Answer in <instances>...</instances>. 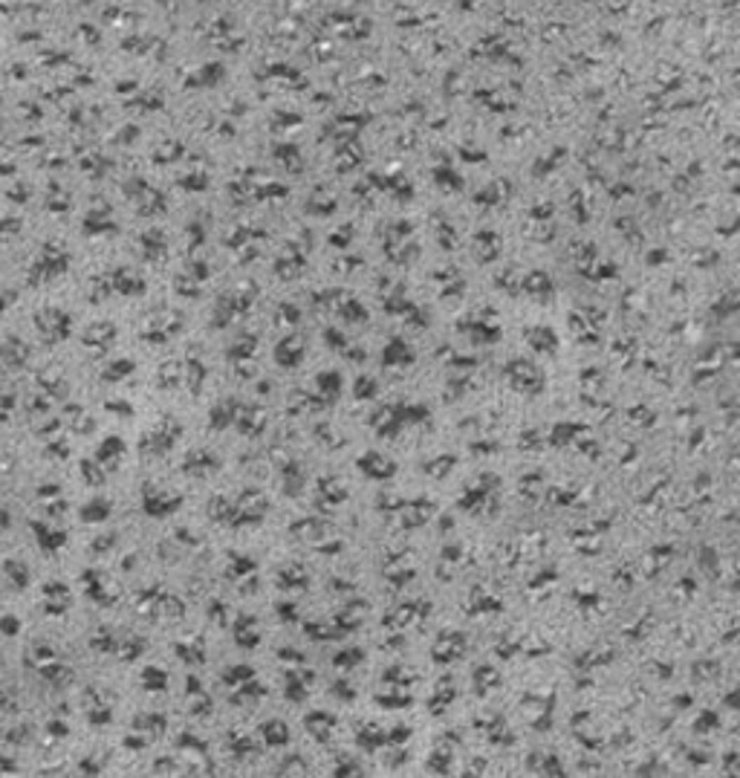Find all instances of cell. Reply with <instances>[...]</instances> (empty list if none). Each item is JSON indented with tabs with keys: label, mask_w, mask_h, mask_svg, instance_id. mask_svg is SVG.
Listing matches in <instances>:
<instances>
[{
	"label": "cell",
	"mask_w": 740,
	"mask_h": 778,
	"mask_svg": "<svg viewBox=\"0 0 740 778\" xmlns=\"http://www.w3.org/2000/svg\"><path fill=\"white\" fill-rule=\"evenodd\" d=\"M506 380H509V385H512L515 391H520V394H532V396H535V394L544 391V373H541L538 368H532V365H523V362L506 368Z\"/></svg>",
	"instance_id": "cell-1"
},
{
	"label": "cell",
	"mask_w": 740,
	"mask_h": 778,
	"mask_svg": "<svg viewBox=\"0 0 740 778\" xmlns=\"http://www.w3.org/2000/svg\"><path fill=\"white\" fill-rule=\"evenodd\" d=\"M359 469L365 471V475L376 478V481H388L396 475V463H391L388 457H382L379 452H368L359 457Z\"/></svg>",
	"instance_id": "cell-2"
},
{
	"label": "cell",
	"mask_w": 740,
	"mask_h": 778,
	"mask_svg": "<svg viewBox=\"0 0 740 778\" xmlns=\"http://www.w3.org/2000/svg\"><path fill=\"white\" fill-rule=\"evenodd\" d=\"M463 648H466L463 636L457 631H445L437 640V645H434V659H437V663H451V659H457L463 654Z\"/></svg>",
	"instance_id": "cell-3"
},
{
	"label": "cell",
	"mask_w": 740,
	"mask_h": 778,
	"mask_svg": "<svg viewBox=\"0 0 740 778\" xmlns=\"http://www.w3.org/2000/svg\"><path fill=\"white\" fill-rule=\"evenodd\" d=\"M234 640H237V645H243V648H255L257 643H260V633H257V619L255 617H249V614H241L237 617V622H234Z\"/></svg>",
	"instance_id": "cell-4"
},
{
	"label": "cell",
	"mask_w": 740,
	"mask_h": 778,
	"mask_svg": "<svg viewBox=\"0 0 740 778\" xmlns=\"http://www.w3.org/2000/svg\"><path fill=\"white\" fill-rule=\"evenodd\" d=\"M237 408H241V405H237V399H223L220 405H214V408H211V417H208L211 422H208V426H211L214 431L229 429L231 422L237 420Z\"/></svg>",
	"instance_id": "cell-5"
},
{
	"label": "cell",
	"mask_w": 740,
	"mask_h": 778,
	"mask_svg": "<svg viewBox=\"0 0 740 778\" xmlns=\"http://www.w3.org/2000/svg\"><path fill=\"white\" fill-rule=\"evenodd\" d=\"M234 422H237V426H241V431L249 434V437H252V434H260V431H264V426H267L264 411H260V408H252V405H249L243 414H237Z\"/></svg>",
	"instance_id": "cell-6"
},
{
	"label": "cell",
	"mask_w": 740,
	"mask_h": 778,
	"mask_svg": "<svg viewBox=\"0 0 740 778\" xmlns=\"http://www.w3.org/2000/svg\"><path fill=\"white\" fill-rule=\"evenodd\" d=\"M260 735H264V741L269 746H283V744H290V726L283 720H267L260 726Z\"/></svg>",
	"instance_id": "cell-7"
},
{
	"label": "cell",
	"mask_w": 740,
	"mask_h": 778,
	"mask_svg": "<svg viewBox=\"0 0 740 778\" xmlns=\"http://www.w3.org/2000/svg\"><path fill=\"white\" fill-rule=\"evenodd\" d=\"M217 466H220V460L214 457L208 449H197L194 455H191V463H188L185 469H188V471H194V475L200 478V475H208V471H214Z\"/></svg>",
	"instance_id": "cell-8"
},
{
	"label": "cell",
	"mask_w": 740,
	"mask_h": 778,
	"mask_svg": "<svg viewBox=\"0 0 740 778\" xmlns=\"http://www.w3.org/2000/svg\"><path fill=\"white\" fill-rule=\"evenodd\" d=\"M332 726H336L332 715H324V712H313V715H307V729H309V732H313L318 741H327V738H330Z\"/></svg>",
	"instance_id": "cell-9"
},
{
	"label": "cell",
	"mask_w": 740,
	"mask_h": 778,
	"mask_svg": "<svg viewBox=\"0 0 740 778\" xmlns=\"http://www.w3.org/2000/svg\"><path fill=\"white\" fill-rule=\"evenodd\" d=\"M255 677V669L252 666H231V669H226V674H223V680L229 683V686H241V683H249Z\"/></svg>",
	"instance_id": "cell-10"
},
{
	"label": "cell",
	"mask_w": 740,
	"mask_h": 778,
	"mask_svg": "<svg viewBox=\"0 0 740 778\" xmlns=\"http://www.w3.org/2000/svg\"><path fill=\"white\" fill-rule=\"evenodd\" d=\"M318 388H321V394L327 396V399H336V394H339V388H342V380L336 373H321L318 376Z\"/></svg>",
	"instance_id": "cell-11"
},
{
	"label": "cell",
	"mask_w": 740,
	"mask_h": 778,
	"mask_svg": "<svg viewBox=\"0 0 740 778\" xmlns=\"http://www.w3.org/2000/svg\"><path fill=\"white\" fill-rule=\"evenodd\" d=\"M281 584L283 587H304L307 584V573L301 568H283L281 570Z\"/></svg>",
	"instance_id": "cell-12"
},
{
	"label": "cell",
	"mask_w": 740,
	"mask_h": 778,
	"mask_svg": "<svg viewBox=\"0 0 740 778\" xmlns=\"http://www.w3.org/2000/svg\"><path fill=\"white\" fill-rule=\"evenodd\" d=\"M359 744L365 746V749H376L379 744H382V732L376 726H362L359 729Z\"/></svg>",
	"instance_id": "cell-13"
},
{
	"label": "cell",
	"mask_w": 740,
	"mask_h": 778,
	"mask_svg": "<svg viewBox=\"0 0 740 778\" xmlns=\"http://www.w3.org/2000/svg\"><path fill=\"white\" fill-rule=\"evenodd\" d=\"M353 394H356V399H373V394H376V382L370 380V376H359V380H356Z\"/></svg>",
	"instance_id": "cell-14"
},
{
	"label": "cell",
	"mask_w": 740,
	"mask_h": 778,
	"mask_svg": "<svg viewBox=\"0 0 740 778\" xmlns=\"http://www.w3.org/2000/svg\"><path fill=\"white\" fill-rule=\"evenodd\" d=\"M353 663H362V651L359 648H350V654H339L336 657V666H353Z\"/></svg>",
	"instance_id": "cell-15"
}]
</instances>
